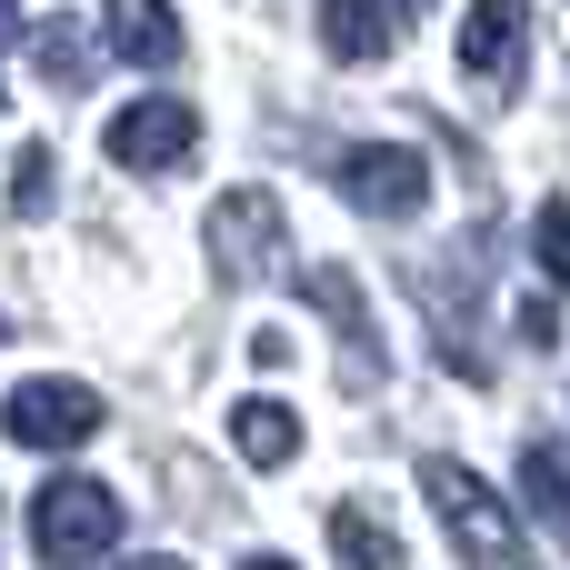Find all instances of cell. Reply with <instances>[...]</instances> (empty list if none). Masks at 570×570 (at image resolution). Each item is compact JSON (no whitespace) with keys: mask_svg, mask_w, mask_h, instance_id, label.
<instances>
[{"mask_svg":"<svg viewBox=\"0 0 570 570\" xmlns=\"http://www.w3.org/2000/svg\"><path fill=\"white\" fill-rule=\"evenodd\" d=\"M210 261H220L230 291L271 281V271H281V200H271V190H220V210H210Z\"/></svg>","mask_w":570,"mask_h":570,"instance_id":"obj_5","label":"cell"},{"mask_svg":"<svg viewBox=\"0 0 570 570\" xmlns=\"http://www.w3.org/2000/svg\"><path fill=\"white\" fill-rule=\"evenodd\" d=\"M50 170H60V160H50V140H20V160H10V210H20V220H40V210H50Z\"/></svg>","mask_w":570,"mask_h":570,"instance_id":"obj_15","label":"cell"},{"mask_svg":"<svg viewBox=\"0 0 570 570\" xmlns=\"http://www.w3.org/2000/svg\"><path fill=\"white\" fill-rule=\"evenodd\" d=\"M0 110H10V100H0Z\"/></svg>","mask_w":570,"mask_h":570,"instance_id":"obj_20","label":"cell"},{"mask_svg":"<svg viewBox=\"0 0 570 570\" xmlns=\"http://www.w3.org/2000/svg\"><path fill=\"white\" fill-rule=\"evenodd\" d=\"M521 341H531V351H551V341H561V321H551V301H521Z\"/></svg>","mask_w":570,"mask_h":570,"instance_id":"obj_17","label":"cell"},{"mask_svg":"<svg viewBox=\"0 0 570 570\" xmlns=\"http://www.w3.org/2000/svg\"><path fill=\"white\" fill-rule=\"evenodd\" d=\"M521 491H531V521L570 551V441H551V431L521 441Z\"/></svg>","mask_w":570,"mask_h":570,"instance_id":"obj_9","label":"cell"},{"mask_svg":"<svg viewBox=\"0 0 570 570\" xmlns=\"http://www.w3.org/2000/svg\"><path fill=\"white\" fill-rule=\"evenodd\" d=\"M230 441H240V461H250V471H281V461H301V421H291L281 401H261V391L230 411Z\"/></svg>","mask_w":570,"mask_h":570,"instance_id":"obj_11","label":"cell"},{"mask_svg":"<svg viewBox=\"0 0 570 570\" xmlns=\"http://www.w3.org/2000/svg\"><path fill=\"white\" fill-rule=\"evenodd\" d=\"M521 40H531L521 0H471V10H461V70H471L481 90H511V80H521Z\"/></svg>","mask_w":570,"mask_h":570,"instance_id":"obj_7","label":"cell"},{"mask_svg":"<svg viewBox=\"0 0 570 570\" xmlns=\"http://www.w3.org/2000/svg\"><path fill=\"white\" fill-rule=\"evenodd\" d=\"M100 20H110V50H120V60H140V70H170V60H180L170 0H100Z\"/></svg>","mask_w":570,"mask_h":570,"instance_id":"obj_8","label":"cell"},{"mask_svg":"<svg viewBox=\"0 0 570 570\" xmlns=\"http://www.w3.org/2000/svg\"><path fill=\"white\" fill-rule=\"evenodd\" d=\"M321 40H331V60H381L401 40V20L381 0H321Z\"/></svg>","mask_w":570,"mask_h":570,"instance_id":"obj_12","label":"cell"},{"mask_svg":"<svg viewBox=\"0 0 570 570\" xmlns=\"http://www.w3.org/2000/svg\"><path fill=\"white\" fill-rule=\"evenodd\" d=\"M421 491H431L441 531H451L471 561H521V551H531V531L491 501V481H481V471H461V461H421Z\"/></svg>","mask_w":570,"mask_h":570,"instance_id":"obj_2","label":"cell"},{"mask_svg":"<svg viewBox=\"0 0 570 570\" xmlns=\"http://www.w3.org/2000/svg\"><path fill=\"white\" fill-rule=\"evenodd\" d=\"M100 150H110L120 170H140V180H150V170H180V160L200 150V110H190V100H130V110L100 130Z\"/></svg>","mask_w":570,"mask_h":570,"instance_id":"obj_6","label":"cell"},{"mask_svg":"<svg viewBox=\"0 0 570 570\" xmlns=\"http://www.w3.org/2000/svg\"><path fill=\"white\" fill-rule=\"evenodd\" d=\"M10 40H20V0H0V50H10Z\"/></svg>","mask_w":570,"mask_h":570,"instance_id":"obj_18","label":"cell"},{"mask_svg":"<svg viewBox=\"0 0 570 570\" xmlns=\"http://www.w3.org/2000/svg\"><path fill=\"white\" fill-rule=\"evenodd\" d=\"M341 200L371 210V220H421L431 210V160L411 140H361V150H341Z\"/></svg>","mask_w":570,"mask_h":570,"instance_id":"obj_3","label":"cell"},{"mask_svg":"<svg viewBox=\"0 0 570 570\" xmlns=\"http://www.w3.org/2000/svg\"><path fill=\"white\" fill-rule=\"evenodd\" d=\"M0 431H10L20 451H80V441L100 431V391H90V381H20V391L0 401Z\"/></svg>","mask_w":570,"mask_h":570,"instance_id":"obj_4","label":"cell"},{"mask_svg":"<svg viewBox=\"0 0 570 570\" xmlns=\"http://www.w3.org/2000/svg\"><path fill=\"white\" fill-rule=\"evenodd\" d=\"M120 531H130L120 491H100L80 471L40 481V501H30V551L40 561H100V551H120Z\"/></svg>","mask_w":570,"mask_h":570,"instance_id":"obj_1","label":"cell"},{"mask_svg":"<svg viewBox=\"0 0 570 570\" xmlns=\"http://www.w3.org/2000/svg\"><path fill=\"white\" fill-rule=\"evenodd\" d=\"M531 250H541V271L570 291V200H541V220H531Z\"/></svg>","mask_w":570,"mask_h":570,"instance_id":"obj_16","label":"cell"},{"mask_svg":"<svg viewBox=\"0 0 570 570\" xmlns=\"http://www.w3.org/2000/svg\"><path fill=\"white\" fill-rule=\"evenodd\" d=\"M90 70H100L90 40H80L70 20H40V80H50V90H90Z\"/></svg>","mask_w":570,"mask_h":570,"instance_id":"obj_13","label":"cell"},{"mask_svg":"<svg viewBox=\"0 0 570 570\" xmlns=\"http://www.w3.org/2000/svg\"><path fill=\"white\" fill-rule=\"evenodd\" d=\"M301 291H311V311H331V321H341V341H351V391H371V311H361V281H351L341 261H321Z\"/></svg>","mask_w":570,"mask_h":570,"instance_id":"obj_10","label":"cell"},{"mask_svg":"<svg viewBox=\"0 0 570 570\" xmlns=\"http://www.w3.org/2000/svg\"><path fill=\"white\" fill-rule=\"evenodd\" d=\"M421 10H431V0H391V20H421Z\"/></svg>","mask_w":570,"mask_h":570,"instance_id":"obj_19","label":"cell"},{"mask_svg":"<svg viewBox=\"0 0 570 570\" xmlns=\"http://www.w3.org/2000/svg\"><path fill=\"white\" fill-rule=\"evenodd\" d=\"M331 551H341V561H401V531L371 521L361 501H341V511H331Z\"/></svg>","mask_w":570,"mask_h":570,"instance_id":"obj_14","label":"cell"}]
</instances>
